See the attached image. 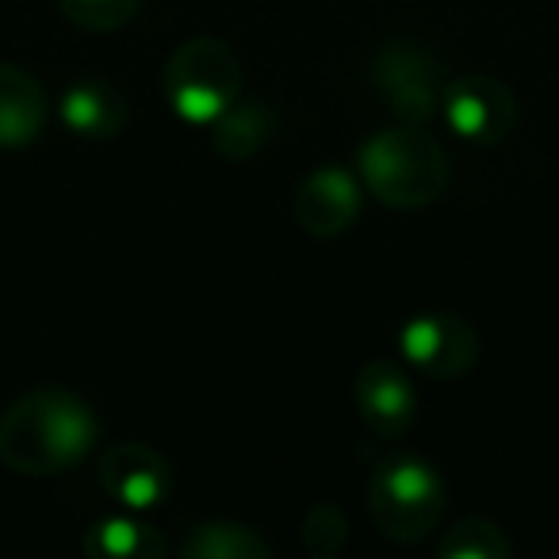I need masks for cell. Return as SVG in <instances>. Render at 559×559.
Returning a JSON list of instances; mask_svg holds the SVG:
<instances>
[{
  "mask_svg": "<svg viewBox=\"0 0 559 559\" xmlns=\"http://www.w3.org/2000/svg\"><path fill=\"white\" fill-rule=\"evenodd\" d=\"M280 131V116L272 104L264 100H238L211 123V146L226 157V162H249L257 157Z\"/></svg>",
  "mask_w": 559,
  "mask_h": 559,
  "instance_id": "cell-13",
  "label": "cell"
},
{
  "mask_svg": "<svg viewBox=\"0 0 559 559\" xmlns=\"http://www.w3.org/2000/svg\"><path fill=\"white\" fill-rule=\"evenodd\" d=\"M96 475L108 498H116L123 510L150 513L173 495V467L157 449L142 441H116L100 452Z\"/></svg>",
  "mask_w": 559,
  "mask_h": 559,
  "instance_id": "cell-8",
  "label": "cell"
},
{
  "mask_svg": "<svg viewBox=\"0 0 559 559\" xmlns=\"http://www.w3.org/2000/svg\"><path fill=\"white\" fill-rule=\"evenodd\" d=\"M58 116L78 139L88 142H108L127 131L131 119V104L111 81L104 78H78L66 85L62 100H58Z\"/></svg>",
  "mask_w": 559,
  "mask_h": 559,
  "instance_id": "cell-11",
  "label": "cell"
},
{
  "mask_svg": "<svg viewBox=\"0 0 559 559\" xmlns=\"http://www.w3.org/2000/svg\"><path fill=\"white\" fill-rule=\"evenodd\" d=\"M433 551L441 559H510L513 540L490 518H464L437 536Z\"/></svg>",
  "mask_w": 559,
  "mask_h": 559,
  "instance_id": "cell-16",
  "label": "cell"
},
{
  "mask_svg": "<svg viewBox=\"0 0 559 559\" xmlns=\"http://www.w3.org/2000/svg\"><path fill=\"white\" fill-rule=\"evenodd\" d=\"M368 85L399 123L429 127L441 116L449 70L421 39H383L368 62Z\"/></svg>",
  "mask_w": 559,
  "mask_h": 559,
  "instance_id": "cell-5",
  "label": "cell"
},
{
  "mask_svg": "<svg viewBox=\"0 0 559 559\" xmlns=\"http://www.w3.org/2000/svg\"><path fill=\"white\" fill-rule=\"evenodd\" d=\"M73 27L93 35H111L139 16L142 0H58Z\"/></svg>",
  "mask_w": 559,
  "mask_h": 559,
  "instance_id": "cell-17",
  "label": "cell"
},
{
  "mask_svg": "<svg viewBox=\"0 0 559 559\" xmlns=\"http://www.w3.org/2000/svg\"><path fill=\"white\" fill-rule=\"evenodd\" d=\"M177 556L185 559H269L272 544L241 521L211 518L192 525L177 544Z\"/></svg>",
  "mask_w": 559,
  "mask_h": 559,
  "instance_id": "cell-15",
  "label": "cell"
},
{
  "mask_svg": "<svg viewBox=\"0 0 559 559\" xmlns=\"http://www.w3.org/2000/svg\"><path fill=\"white\" fill-rule=\"evenodd\" d=\"M399 349L414 372L429 380H460L479 360V334L452 311H421L399 326Z\"/></svg>",
  "mask_w": 559,
  "mask_h": 559,
  "instance_id": "cell-6",
  "label": "cell"
},
{
  "mask_svg": "<svg viewBox=\"0 0 559 559\" xmlns=\"http://www.w3.org/2000/svg\"><path fill=\"white\" fill-rule=\"evenodd\" d=\"M100 441V418L66 388H35L0 414V464L50 479L81 467Z\"/></svg>",
  "mask_w": 559,
  "mask_h": 559,
  "instance_id": "cell-1",
  "label": "cell"
},
{
  "mask_svg": "<svg viewBox=\"0 0 559 559\" xmlns=\"http://www.w3.org/2000/svg\"><path fill=\"white\" fill-rule=\"evenodd\" d=\"M353 399H357L360 421L383 441H399L411 433L418 418V395H414L411 376L391 360H372L353 380Z\"/></svg>",
  "mask_w": 559,
  "mask_h": 559,
  "instance_id": "cell-10",
  "label": "cell"
},
{
  "mask_svg": "<svg viewBox=\"0 0 559 559\" xmlns=\"http://www.w3.org/2000/svg\"><path fill=\"white\" fill-rule=\"evenodd\" d=\"M85 556L93 559H162L169 551V540L154 525L139 521L131 510L116 518H100L85 528L81 540Z\"/></svg>",
  "mask_w": 559,
  "mask_h": 559,
  "instance_id": "cell-14",
  "label": "cell"
},
{
  "mask_svg": "<svg viewBox=\"0 0 559 559\" xmlns=\"http://www.w3.org/2000/svg\"><path fill=\"white\" fill-rule=\"evenodd\" d=\"M357 177L383 207L421 211L449 188V154L426 127L395 123L360 142Z\"/></svg>",
  "mask_w": 559,
  "mask_h": 559,
  "instance_id": "cell-2",
  "label": "cell"
},
{
  "mask_svg": "<svg viewBox=\"0 0 559 559\" xmlns=\"http://www.w3.org/2000/svg\"><path fill=\"white\" fill-rule=\"evenodd\" d=\"M360 207H365V185L345 165H319L296 192V223L322 241L353 230Z\"/></svg>",
  "mask_w": 559,
  "mask_h": 559,
  "instance_id": "cell-9",
  "label": "cell"
},
{
  "mask_svg": "<svg viewBox=\"0 0 559 559\" xmlns=\"http://www.w3.org/2000/svg\"><path fill=\"white\" fill-rule=\"evenodd\" d=\"M349 540V518L337 502H319L304 518V548L319 559H334Z\"/></svg>",
  "mask_w": 559,
  "mask_h": 559,
  "instance_id": "cell-18",
  "label": "cell"
},
{
  "mask_svg": "<svg viewBox=\"0 0 559 559\" xmlns=\"http://www.w3.org/2000/svg\"><path fill=\"white\" fill-rule=\"evenodd\" d=\"M444 513V483L433 464L418 456H388L368 479V518L391 544H421Z\"/></svg>",
  "mask_w": 559,
  "mask_h": 559,
  "instance_id": "cell-3",
  "label": "cell"
},
{
  "mask_svg": "<svg viewBox=\"0 0 559 559\" xmlns=\"http://www.w3.org/2000/svg\"><path fill=\"white\" fill-rule=\"evenodd\" d=\"M50 104L35 73L0 62V150H24L47 131Z\"/></svg>",
  "mask_w": 559,
  "mask_h": 559,
  "instance_id": "cell-12",
  "label": "cell"
},
{
  "mask_svg": "<svg viewBox=\"0 0 559 559\" xmlns=\"http://www.w3.org/2000/svg\"><path fill=\"white\" fill-rule=\"evenodd\" d=\"M165 100L177 111V119L192 127H211L246 88L241 58L230 43L215 35H195L185 39L165 62Z\"/></svg>",
  "mask_w": 559,
  "mask_h": 559,
  "instance_id": "cell-4",
  "label": "cell"
},
{
  "mask_svg": "<svg viewBox=\"0 0 559 559\" xmlns=\"http://www.w3.org/2000/svg\"><path fill=\"white\" fill-rule=\"evenodd\" d=\"M441 119L460 139L475 142V146H495V142L510 139V131L518 127V96L506 81L490 78V73L449 78Z\"/></svg>",
  "mask_w": 559,
  "mask_h": 559,
  "instance_id": "cell-7",
  "label": "cell"
}]
</instances>
